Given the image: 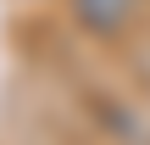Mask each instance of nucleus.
Segmentation results:
<instances>
[{"mask_svg":"<svg viewBox=\"0 0 150 145\" xmlns=\"http://www.w3.org/2000/svg\"><path fill=\"white\" fill-rule=\"evenodd\" d=\"M139 11V0H72V17L89 28V34H117V28H128V17Z\"/></svg>","mask_w":150,"mask_h":145,"instance_id":"f257e3e1","label":"nucleus"}]
</instances>
